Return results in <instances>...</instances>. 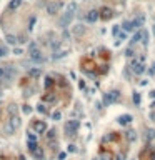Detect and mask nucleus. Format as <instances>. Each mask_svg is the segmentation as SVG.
Listing matches in <instances>:
<instances>
[{"label": "nucleus", "mask_w": 155, "mask_h": 160, "mask_svg": "<svg viewBox=\"0 0 155 160\" xmlns=\"http://www.w3.org/2000/svg\"><path fill=\"white\" fill-rule=\"evenodd\" d=\"M20 123H22V120H20L19 113H17V115H10V117H9V123L5 125V132H7V135H12L13 132H15V130H19Z\"/></svg>", "instance_id": "obj_1"}, {"label": "nucleus", "mask_w": 155, "mask_h": 160, "mask_svg": "<svg viewBox=\"0 0 155 160\" xmlns=\"http://www.w3.org/2000/svg\"><path fill=\"white\" fill-rule=\"evenodd\" d=\"M30 60L32 62H35V63H44L45 62L42 52L38 50V47L35 44H30Z\"/></svg>", "instance_id": "obj_2"}, {"label": "nucleus", "mask_w": 155, "mask_h": 160, "mask_svg": "<svg viewBox=\"0 0 155 160\" xmlns=\"http://www.w3.org/2000/svg\"><path fill=\"white\" fill-rule=\"evenodd\" d=\"M62 7H63V2H60V0L48 2V5H47V13H48V15H57V13L60 12Z\"/></svg>", "instance_id": "obj_3"}, {"label": "nucleus", "mask_w": 155, "mask_h": 160, "mask_svg": "<svg viewBox=\"0 0 155 160\" xmlns=\"http://www.w3.org/2000/svg\"><path fill=\"white\" fill-rule=\"evenodd\" d=\"M130 69H132V72L137 73V75H142V73L145 72V65H143V62H140V59L132 60V62H130Z\"/></svg>", "instance_id": "obj_4"}, {"label": "nucleus", "mask_w": 155, "mask_h": 160, "mask_svg": "<svg viewBox=\"0 0 155 160\" xmlns=\"http://www.w3.org/2000/svg\"><path fill=\"white\" fill-rule=\"evenodd\" d=\"M77 129H79V122H77V120H69V122H65V133H67V137H72V135L77 132Z\"/></svg>", "instance_id": "obj_5"}, {"label": "nucleus", "mask_w": 155, "mask_h": 160, "mask_svg": "<svg viewBox=\"0 0 155 160\" xmlns=\"http://www.w3.org/2000/svg\"><path fill=\"white\" fill-rule=\"evenodd\" d=\"M32 129L35 130V133H45L47 132V123H45L44 120H35V122L32 123Z\"/></svg>", "instance_id": "obj_6"}, {"label": "nucleus", "mask_w": 155, "mask_h": 160, "mask_svg": "<svg viewBox=\"0 0 155 160\" xmlns=\"http://www.w3.org/2000/svg\"><path fill=\"white\" fill-rule=\"evenodd\" d=\"M100 17H102V20H110L112 17L115 15V10L114 9H110V7H102L100 10Z\"/></svg>", "instance_id": "obj_7"}, {"label": "nucleus", "mask_w": 155, "mask_h": 160, "mask_svg": "<svg viewBox=\"0 0 155 160\" xmlns=\"http://www.w3.org/2000/svg\"><path fill=\"white\" fill-rule=\"evenodd\" d=\"M87 32V27L82 25V23H75V25L72 27V35L73 37H82V35H85Z\"/></svg>", "instance_id": "obj_8"}, {"label": "nucleus", "mask_w": 155, "mask_h": 160, "mask_svg": "<svg viewBox=\"0 0 155 160\" xmlns=\"http://www.w3.org/2000/svg\"><path fill=\"white\" fill-rule=\"evenodd\" d=\"M98 19H100V12H98V10H90V12H87V15H85V20L89 23H95Z\"/></svg>", "instance_id": "obj_9"}, {"label": "nucleus", "mask_w": 155, "mask_h": 160, "mask_svg": "<svg viewBox=\"0 0 155 160\" xmlns=\"http://www.w3.org/2000/svg\"><path fill=\"white\" fill-rule=\"evenodd\" d=\"M72 19H73L72 13L65 12V13H63V17H62V20H60V27H62V28H67L70 23H72Z\"/></svg>", "instance_id": "obj_10"}, {"label": "nucleus", "mask_w": 155, "mask_h": 160, "mask_svg": "<svg viewBox=\"0 0 155 160\" xmlns=\"http://www.w3.org/2000/svg\"><path fill=\"white\" fill-rule=\"evenodd\" d=\"M32 155H33V158H35V160H44V158H45L44 148H42V147H38V145L33 148V150H32Z\"/></svg>", "instance_id": "obj_11"}, {"label": "nucleus", "mask_w": 155, "mask_h": 160, "mask_svg": "<svg viewBox=\"0 0 155 160\" xmlns=\"http://www.w3.org/2000/svg\"><path fill=\"white\" fill-rule=\"evenodd\" d=\"M132 22H133V27H135V30H140V28L143 27V22H145V17H143V15H139L137 19H133Z\"/></svg>", "instance_id": "obj_12"}, {"label": "nucleus", "mask_w": 155, "mask_h": 160, "mask_svg": "<svg viewBox=\"0 0 155 160\" xmlns=\"http://www.w3.org/2000/svg\"><path fill=\"white\" fill-rule=\"evenodd\" d=\"M117 122L120 123V125H129L130 122H132V115H129V113H124V115H120L117 119Z\"/></svg>", "instance_id": "obj_13"}, {"label": "nucleus", "mask_w": 155, "mask_h": 160, "mask_svg": "<svg viewBox=\"0 0 155 160\" xmlns=\"http://www.w3.org/2000/svg\"><path fill=\"white\" fill-rule=\"evenodd\" d=\"M114 95H112V92H108V94H104V105H110L114 104Z\"/></svg>", "instance_id": "obj_14"}, {"label": "nucleus", "mask_w": 155, "mask_h": 160, "mask_svg": "<svg viewBox=\"0 0 155 160\" xmlns=\"http://www.w3.org/2000/svg\"><path fill=\"white\" fill-rule=\"evenodd\" d=\"M122 27H124L125 32H133V30H135V27H133V22H132V20H125Z\"/></svg>", "instance_id": "obj_15"}, {"label": "nucleus", "mask_w": 155, "mask_h": 160, "mask_svg": "<svg viewBox=\"0 0 155 160\" xmlns=\"http://www.w3.org/2000/svg\"><path fill=\"white\" fill-rule=\"evenodd\" d=\"M20 5H22V0H10L9 9H10V10H15V9H19Z\"/></svg>", "instance_id": "obj_16"}, {"label": "nucleus", "mask_w": 155, "mask_h": 160, "mask_svg": "<svg viewBox=\"0 0 155 160\" xmlns=\"http://www.w3.org/2000/svg\"><path fill=\"white\" fill-rule=\"evenodd\" d=\"M7 42H9L10 45H17V42H19V38H17L15 35H12V34H7Z\"/></svg>", "instance_id": "obj_17"}, {"label": "nucleus", "mask_w": 155, "mask_h": 160, "mask_svg": "<svg viewBox=\"0 0 155 160\" xmlns=\"http://www.w3.org/2000/svg\"><path fill=\"white\" fill-rule=\"evenodd\" d=\"M35 23H37V17H35V15H32L30 19H29V32H32V30H33Z\"/></svg>", "instance_id": "obj_18"}, {"label": "nucleus", "mask_w": 155, "mask_h": 160, "mask_svg": "<svg viewBox=\"0 0 155 160\" xmlns=\"http://www.w3.org/2000/svg\"><path fill=\"white\" fill-rule=\"evenodd\" d=\"M44 102H48V104H54V102H57V95H45L44 97Z\"/></svg>", "instance_id": "obj_19"}, {"label": "nucleus", "mask_w": 155, "mask_h": 160, "mask_svg": "<svg viewBox=\"0 0 155 160\" xmlns=\"http://www.w3.org/2000/svg\"><path fill=\"white\" fill-rule=\"evenodd\" d=\"M29 73H30V77H40L42 75V70L40 69H30Z\"/></svg>", "instance_id": "obj_20"}, {"label": "nucleus", "mask_w": 155, "mask_h": 160, "mask_svg": "<svg viewBox=\"0 0 155 160\" xmlns=\"http://www.w3.org/2000/svg\"><path fill=\"white\" fill-rule=\"evenodd\" d=\"M54 87V79L52 77H45V88H50Z\"/></svg>", "instance_id": "obj_21"}, {"label": "nucleus", "mask_w": 155, "mask_h": 160, "mask_svg": "<svg viewBox=\"0 0 155 160\" xmlns=\"http://www.w3.org/2000/svg\"><path fill=\"white\" fill-rule=\"evenodd\" d=\"M127 138H129L130 142H133L137 138V135H135V132H133V130H130V132H127Z\"/></svg>", "instance_id": "obj_22"}, {"label": "nucleus", "mask_w": 155, "mask_h": 160, "mask_svg": "<svg viewBox=\"0 0 155 160\" xmlns=\"http://www.w3.org/2000/svg\"><path fill=\"white\" fill-rule=\"evenodd\" d=\"M47 138H48V140H55V130L54 129L47 132Z\"/></svg>", "instance_id": "obj_23"}, {"label": "nucleus", "mask_w": 155, "mask_h": 160, "mask_svg": "<svg viewBox=\"0 0 155 160\" xmlns=\"http://www.w3.org/2000/svg\"><path fill=\"white\" fill-rule=\"evenodd\" d=\"M27 138H29V142H37V133H29L27 135Z\"/></svg>", "instance_id": "obj_24"}, {"label": "nucleus", "mask_w": 155, "mask_h": 160, "mask_svg": "<svg viewBox=\"0 0 155 160\" xmlns=\"http://www.w3.org/2000/svg\"><path fill=\"white\" fill-rule=\"evenodd\" d=\"M37 110L40 113H47V108H45V105L44 104H40V105H37Z\"/></svg>", "instance_id": "obj_25"}, {"label": "nucleus", "mask_w": 155, "mask_h": 160, "mask_svg": "<svg viewBox=\"0 0 155 160\" xmlns=\"http://www.w3.org/2000/svg\"><path fill=\"white\" fill-rule=\"evenodd\" d=\"M9 113H10V115H17V107H15V105H10Z\"/></svg>", "instance_id": "obj_26"}, {"label": "nucleus", "mask_w": 155, "mask_h": 160, "mask_svg": "<svg viewBox=\"0 0 155 160\" xmlns=\"http://www.w3.org/2000/svg\"><path fill=\"white\" fill-rule=\"evenodd\" d=\"M52 119H54V120H60L62 119V113L60 112H54V113H52Z\"/></svg>", "instance_id": "obj_27"}, {"label": "nucleus", "mask_w": 155, "mask_h": 160, "mask_svg": "<svg viewBox=\"0 0 155 160\" xmlns=\"http://www.w3.org/2000/svg\"><path fill=\"white\" fill-rule=\"evenodd\" d=\"M65 55V52H62V50H57L54 53V59H60V57H63Z\"/></svg>", "instance_id": "obj_28"}, {"label": "nucleus", "mask_w": 155, "mask_h": 160, "mask_svg": "<svg viewBox=\"0 0 155 160\" xmlns=\"http://www.w3.org/2000/svg\"><path fill=\"white\" fill-rule=\"evenodd\" d=\"M112 34L114 35H120V25H115L114 30H112Z\"/></svg>", "instance_id": "obj_29"}, {"label": "nucleus", "mask_w": 155, "mask_h": 160, "mask_svg": "<svg viewBox=\"0 0 155 160\" xmlns=\"http://www.w3.org/2000/svg\"><path fill=\"white\" fill-rule=\"evenodd\" d=\"M149 44V34H147V30H143V45Z\"/></svg>", "instance_id": "obj_30"}, {"label": "nucleus", "mask_w": 155, "mask_h": 160, "mask_svg": "<svg viewBox=\"0 0 155 160\" xmlns=\"http://www.w3.org/2000/svg\"><path fill=\"white\" fill-rule=\"evenodd\" d=\"M133 102H135L137 105L140 104V95H139V94H133Z\"/></svg>", "instance_id": "obj_31"}, {"label": "nucleus", "mask_w": 155, "mask_h": 160, "mask_svg": "<svg viewBox=\"0 0 155 160\" xmlns=\"http://www.w3.org/2000/svg\"><path fill=\"white\" fill-rule=\"evenodd\" d=\"M7 53H9V52H7V48H3V47H0V59H2V57H5V55H7Z\"/></svg>", "instance_id": "obj_32"}, {"label": "nucleus", "mask_w": 155, "mask_h": 160, "mask_svg": "<svg viewBox=\"0 0 155 160\" xmlns=\"http://www.w3.org/2000/svg\"><path fill=\"white\" fill-rule=\"evenodd\" d=\"M5 69H3V67H0V79H5Z\"/></svg>", "instance_id": "obj_33"}, {"label": "nucleus", "mask_w": 155, "mask_h": 160, "mask_svg": "<svg viewBox=\"0 0 155 160\" xmlns=\"http://www.w3.org/2000/svg\"><path fill=\"white\" fill-rule=\"evenodd\" d=\"M102 160H112V155H108V154H104V155H102Z\"/></svg>", "instance_id": "obj_34"}, {"label": "nucleus", "mask_w": 155, "mask_h": 160, "mask_svg": "<svg viewBox=\"0 0 155 160\" xmlns=\"http://www.w3.org/2000/svg\"><path fill=\"white\" fill-rule=\"evenodd\" d=\"M115 160H125V154H118L117 157H115Z\"/></svg>", "instance_id": "obj_35"}, {"label": "nucleus", "mask_w": 155, "mask_h": 160, "mask_svg": "<svg viewBox=\"0 0 155 160\" xmlns=\"http://www.w3.org/2000/svg\"><path fill=\"white\" fill-rule=\"evenodd\" d=\"M125 55H127V57H132V55H133L132 48H127V50H125Z\"/></svg>", "instance_id": "obj_36"}, {"label": "nucleus", "mask_w": 155, "mask_h": 160, "mask_svg": "<svg viewBox=\"0 0 155 160\" xmlns=\"http://www.w3.org/2000/svg\"><path fill=\"white\" fill-rule=\"evenodd\" d=\"M23 112H25V113H30V112H32V108H30L29 105H23Z\"/></svg>", "instance_id": "obj_37"}, {"label": "nucleus", "mask_w": 155, "mask_h": 160, "mask_svg": "<svg viewBox=\"0 0 155 160\" xmlns=\"http://www.w3.org/2000/svg\"><path fill=\"white\" fill-rule=\"evenodd\" d=\"M112 95H114V100H118V97H120V95H118V92L115 90V92H112Z\"/></svg>", "instance_id": "obj_38"}, {"label": "nucleus", "mask_w": 155, "mask_h": 160, "mask_svg": "<svg viewBox=\"0 0 155 160\" xmlns=\"http://www.w3.org/2000/svg\"><path fill=\"white\" fill-rule=\"evenodd\" d=\"M67 157V154H63V152H60V154H58V160H63Z\"/></svg>", "instance_id": "obj_39"}, {"label": "nucleus", "mask_w": 155, "mask_h": 160, "mask_svg": "<svg viewBox=\"0 0 155 160\" xmlns=\"http://www.w3.org/2000/svg\"><path fill=\"white\" fill-rule=\"evenodd\" d=\"M13 53H15V55H22V50H20V48H15V50H13Z\"/></svg>", "instance_id": "obj_40"}, {"label": "nucleus", "mask_w": 155, "mask_h": 160, "mask_svg": "<svg viewBox=\"0 0 155 160\" xmlns=\"http://www.w3.org/2000/svg\"><path fill=\"white\" fill-rule=\"evenodd\" d=\"M69 152H75V145H69Z\"/></svg>", "instance_id": "obj_41"}, {"label": "nucleus", "mask_w": 155, "mask_h": 160, "mask_svg": "<svg viewBox=\"0 0 155 160\" xmlns=\"http://www.w3.org/2000/svg\"><path fill=\"white\" fill-rule=\"evenodd\" d=\"M150 119H152L153 122H155V112H152V113H150Z\"/></svg>", "instance_id": "obj_42"}, {"label": "nucleus", "mask_w": 155, "mask_h": 160, "mask_svg": "<svg viewBox=\"0 0 155 160\" xmlns=\"http://www.w3.org/2000/svg\"><path fill=\"white\" fill-rule=\"evenodd\" d=\"M152 34H153V37H155V23H153V28H152Z\"/></svg>", "instance_id": "obj_43"}, {"label": "nucleus", "mask_w": 155, "mask_h": 160, "mask_svg": "<svg viewBox=\"0 0 155 160\" xmlns=\"http://www.w3.org/2000/svg\"><path fill=\"white\" fill-rule=\"evenodd\" d=\"M152 160H155V152H153V154H152Z\"/></svg>", "instance_id": "obj_44"}, {"label": "nucleus", "mask_w": 155, "mask_h": 160, "mask_svg": "<svg viewBox=\"0 0 155 160\" xmlns=\"http://www.w3.org/2000/svg\"><path fill=\"white\" fill-rule=\"evenodd\" d=\"M150 95H152V97H155V90H153V92H152V94H150Z\"/></svg>", "instance_id": "obj_45"}]
</instances>
